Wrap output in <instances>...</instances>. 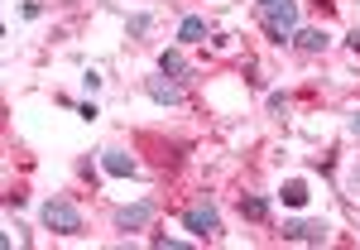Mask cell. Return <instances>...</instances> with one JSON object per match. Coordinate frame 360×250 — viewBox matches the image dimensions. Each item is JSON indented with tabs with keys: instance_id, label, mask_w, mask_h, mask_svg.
Segmentation results:
<instances>
[{
	"instance_id": "obj_1",
	"label": "cell",
	"mask_w": 360,
	"mask_h": 250,
	"mask_svg": "<svg viewBox=\"0 0 360 250\" xmlns=\"http://www.w3.org/2000/svg\"><path fill=\"white\" fill-rule=\"evenodd\" d=\"M255 20L274 44H293L298 34V5L293 0H255Z\"/></svg>"
},
{
	"instance_id": "obj_2",
	"label": "cell",
	"mask_w": 360,
	"mask_h": 250,
	"mask_svg": "<svg viewBox=\"0 0 360 250\" xmlns=\"http://www.w3.org/2000/svg\"><path fill=\"white\" fill-rule=\"evenodd\" d=\"M44 226L58 236H82V212L68 202V197H49L44 202Z\"/></svg>"
},
{
	"instance_id": "obj_3",
	"label": "cell",
	"mask_w": 360,
	"mask_h": 250,
	"mask_svg": "<svg viewBox=\"0 0 360 250\" xmlns=\"http://www.w3.org/2000/svg\"><path fill=\"white\" fill-rule=\"evenodd\" d=\"M183 231H193L197 241L217 236V231H221V212H217V202H212V197H197L193 207L183 212Z\"/></svg>"
},
{
	"instance_id": "obj_4",
	"label": "cell",
	"mask_w": 360,
	"mask_h": 250,
	"mask_svg": "<svg viewBox=\"0 0 360 250\" xmlns=\"http://www.w3.org/2000/svg\"><path fill=\"white\" fill-rule=\"evenodd\" d=\"M154 222V202H130V207H115V231H144Z\"/></svg>"
},
{
	"instance_id": "obj_5",
	"label": "cell",
	"mask_w": 360,
	"mask_h": 250,
	"mask_svg": "<svg viewBox=\"0 0 360 250\" xmlns=\"http://www.w3.org/2000/svg\"><path fill=\"white\" fill-rule=\"evenodd\" d=\"M283 241H298V246H327V226H322V222H283Z\"/></svg>"
},
{
	"instance_id": "obj_6",
	"label": "cell",
	"mask_w": 360,
	"mask_h": 250,
	"mask_svg": "<svg viewBox=\"0 0 360 250\" xmlns=\"http://www.w3.org/2000/svg\"><path fill=\"white\" fill-rule=\"evenodd\" d=\"M144 92H149L159 106H178V101H183V82H173V77H149Z\"/></svg>"
},
{
	"instance_id": "obj_7",
	"label": "cell",
	"mask_w": 360,
	"mask_h": 250,
	"mask_svg": "<svg viewBox=\"0 0 360 250\" xmlns=\"http://www.w3.org/2000/svg\"><path fill=\"white\" fill-rule=\"evenodd\" d=\"M159 73L173 77V82H188V77H193V63L178 54V49H164V54H159Z\"/></svg>"
},
{
	"instance_id": "obj_8",
	"label": "cell",
	"mask_w": 360,
	"mask_h": 250,
	"mask_svg": "<svg viewBox=\"0 0 360 250\" xmlns=\"http://www.w3.org/2000/svg\"><path fill=\"white\" fill-rule=\"evenodd\" d=\"M293 49H298V54H327V49H332V34H327V29H298V34H293Z\"/></svg>"
},
{
	"instance_id": "obj_9",
	"label": "cell",
	"mask_w": 360,
	"mask_h": 250,
	"mask_svg": "<svg viewBox=\"0 0 360 250\" xmlns=\"http://www.w3.org/2000/svg\"><path fill=\"white\" fill-rule=\"evenodd\" d=\"M101 168H106L111 178H130L139 164L130 159V154H125V149H101Z\"/></svg>"
},
{
	"instance_id": "obj_10",
	"label": "cell",
	"mask_w": 360,
	"mask_h": 250,
	"mask_svg": "<svg viewBox=\"0 0 360 250\" xmlns=\"http://www.w3.org/2000/svg\"><path fill=\"white\" fill-rule=\"evenodd\" d=\"M240 217H245V222H269V197L240 193Z\"/></svg>"
},
{
	"instance_id": "obj_11",
	"label": "cell",
	"mask_w": 360,
	"mask_h": 250,
	"mask_svg": "<svg viewBox=\"0 0 360 250\" xmlns=\"http://www.w3.org/2000/svg\"><path fill=\"white\" fill-rule=\"evenodd\" d=\"M207 34H212V29H207V20H202V15H188V20L178 25V44H202Z\"/></svg>"
},
{
	"instance_id": "obj_12",
	"label": "cell",
	"mask_w": 360,
	"mask_h": 250,
	"mask_svg": "<svg viewBox=\"0 0 360 250\" xmlns=\"http://www.w3.org/2000/svg\"><path fill=\"white\" fill-rule=\"evenodd\" d=\"M278 197H283V207H303L307 202V183L303 178H288V183L278 188Z\"/></svg>"
},
{
	"instance_id": "obj_13",
	"label": "cell",
	"mask_w": 360,
	"mask_h": 250,
	"mask_svg": "<svg viewBox=\"0 0 360 250\" xmlns=\"http://www.w3.org/2000/svg\"><path fill=\"white\" fill-rule=\"evenodd\" d=\"M125 29H130V39H139V34L149 29V15H135V20H130V25H125Z\"/></svg>"
},
{
	"instance_id": "obj_14",
	"label": "cell",
	"mask_w": 360,
	"mask_h": 250,
	"mask_svg": "<svg viewBox=\"0 0 360 250\" xmlns=\"http://www.w3.org/2000/svg\"><path fill=\"white\" fill-rule=\"evenodd\" d=\"M346 44H351V54L360 58V29H356V34H351V39H346Z\"/></svg>"
},
{
	"instance_id": "obj_15",
	"label": "cell",
	"mask_w": 360,
	"mask_h": 250,
	"mask_svg": "<svg viewBox=\"0 0 360 250\" xmlns=\"http://www.w3.org/2000/svg\"><path fill=\"white\" fill-rule=\"evenodd\" d=\"M351 135H356V139H360V111H356V115H351Z\"/></svg>"
}]
</instances>
